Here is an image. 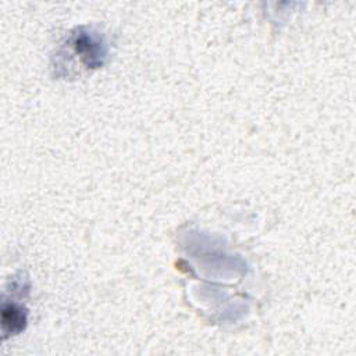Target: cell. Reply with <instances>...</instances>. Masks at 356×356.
Instances as JSON below:
<instances>
[{
    "label": "cell",
    "mask_w": 356,
    "mask_h": 356,
    "mask_svg": "<svg viewBox=\"0 0 356 356\" xmlns=\"http://www.w3.org/2000/svg\"><path fill=\"white\" fill-rule=\"evenodd\" d=\"M1 323H3V332L7 334H17L25 328L26 324V312L21 306L11 303L3 305L1 313Z\"/></svg>",
    "instance_id": "7a4b0ae2"
},
{
    "label": "cell",
    "mask_w": 356,
    "mask_h": 356,
    "mask_svg": "<svg viewBox=\"0 0 356 356\" xmlns=\"http://www.w3.org/2000/svg\"><path fill=\"white\" fill-rule=\"evenodd\" d=\"M75 54L88 68H99L104 64L107 56V44L99 33L79 29L71 39Z\"/></svg>",
    "instance_id": "6da1fadb"
}]
</instances>
